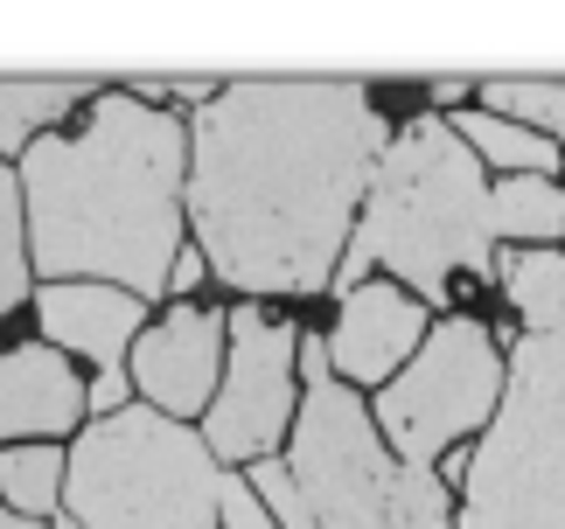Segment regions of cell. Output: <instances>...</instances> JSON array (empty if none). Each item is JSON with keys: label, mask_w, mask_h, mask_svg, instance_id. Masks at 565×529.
<instances>
[{"label": "cell", "mask_w": 565, "mask_h": 529, "mask_svg": "<svg viewBox=\"0 0 565 529\" xmlns=\"http://www.w3.org/2000/svg\"><path fill=\"white\" fill-rule=\"evenodd\" d=\"M35 314H42V335H50V348H71V356H92V363H105V369H119L126 342H140L147 300L119 293V285L71 279V285H42V293H35Z\"/></svg>", "instance_id": "obj_12"}, {"label": "cell", "mask_w": 565, "mask_h": 529, "mask_svg": "<svg viewBox=\"0 0 565 529\" xmlns=\"http://www.w3.org/2000/svg\"><path fill=\"white\" fill-rule=\"evenodd\" d=\"M71 522L84 529H216L224 522V467L210 460L203 432L154 404L98 418L71 446Z\"/></svg>", "instance_id": "obj_4"}, {"label": "cell", "mask_w": 565, "mask_h": 529, "mask_svg": "<svg viewBox=\"0 0 565 529\" xmlns=\"http://www.w3.org/2000/svg\"><path fill=\"white\" fill-rule=\"evenodd\" d=\"M50 529H84V522H71V516H63V522H50Z\"/></svg>", "instance_id": "obj_26"}, {"label": "cell", "mask_w": 565, "mask_h": 529, "mask_svg": "<svg viewBox=\"0 0 565 529\" xmlns=\"http://www.w3.org/2000/svg\"><path fill=\"white\" fill-rule=\"evenodd\" d=\"M252 488H258V501L273 509V522H279V529H321V516L308 509V495L294 488L287 460H258V467H252Z\"/></svg>", "instance_id": "obj_20"}, {"label": "cell", "mask_w": 565, "mask_h": 529, "mask_svg": "<svg viewBox=\"0 0 565 529\" xmlns=\"http://www.w3.org/2000/svg\"><path fill=\"white\" fill-rule=\"evenodd\" d=\"M391 126L356 77H237L189 126V216L231 293L335 285Z\"/></svg>", "instance_id": "obj_1"}, {"label": "cell", "mask_w": 565, "mask_h": 529, "mask_svg": "<svg viewBox=\"0 0 565 529\" xmlns=\"http://www.w3.org/2000/svg\"><path fill=\"white\" fill-rule=\"evenodd\" d=\"M461 488V529H565V327L510 348L503 411Z\"/></svg>", "instance_id": "obj_6"}, {"label": "cell", "mask_w": 565, "mask_h": 529, "mask_svg": "<svg viewBox=\"0 0 565 529\" xmlns=\"http://www.w3.org/2000/svg\"><path fill=\"white\" fill-rule=\"evenodd\" d=\"M489 224H495V237L552 245V237H565V188L537 182V174H503L489 188Z\"/></svg>", "instance_id": "obj_14"}, {"label": "cell", "mask_w": 565, "mask_h": 529, "mask_svg": "<svg viewBox=\"0 0 565 529\" xmlns=\"http://www.w3.org/2000/svg\"><path fill=\"white\" fill-rule=\"evenodd\" d=\"M29 300V251H21V203H14V168H0V314Z\"/></svg>", "instance_id": "obj_19"}, {"label": "cell", "mask_w": 565, "mask_h": 529, "mask_svg": "<svg viewBox=\"0 0 565 529\" xmlns=\"http://www.w3.org/2000/svg\"><path fill=\"white\" fill-rule=\"evenodd\" d=\"M231 348H224V384H216V404L203 411V446L216 467H237V460H273L279 439H294V363L300 342L287 321L258 314V306H237L224 314Z\"/></svg>", "instance_id": "obj_8"}, {"label": "cell", "mask_w": 565, "mask_h": 529, "mask_svg": "<svg viewBox=\"0 0 565 529\" xmlns=\"http://www.w3.org/2000/svg\"><path fill=\"white\" fill-rule=\"evenodd\" d=\"M203 272H210V258H203V251H182V258H175V279H168V285H175V293H189Z\"/></svg>", "instance_id": "obj_24"}, {"label": "cell", "mask_w": 565, "mask_h": 529, "mask_svg": "<svg viewBox=\"0 0 565 529\" xmlns=\"http://www.w3.org/2000/svg\"><path fill=\"white\" fill-rule=\"evenodd\" d=\"M489 258H495V224H489V182L475 147L433 112L391 132L371 195H363V224L342 251L335 293L350 300L384 264L419 306H440L454 293V272L482 279Z\"/></svg>", "instance_id": "obj_3"}, {"label": "cell", "mask_w": 565, "mask_h": 529, "mask_svg": "<svg viewBox=\"0 0 565 529\" xmlns=\"http://www.w3.org/2000/svg\"><path fill=\"white\" fill-rule=\"evenodd\" d=\"M224 529H279L273 509L258 501V488H252V481H237V474H224Z\"/></svg>", "instance_id": "obj_21"}, {"label": "cell", "mask_w": 565, "mask_h": 529, "mask_svg": "<svg viewBox=\"0 0 565 529\" xmlns=\"http://www.w3.org/2000/svg\"><path fill=\"white\" fill-rule=\"evenodd\" d=\"M84 98H98V77H8L0 84V153L29 147L35 126L63 119Z\"/></svg>", "instance_id": "obj_13"}, {"label": "cell", "mask_w": 565, "mask_h": 529, "mask_svg": "<svg viewBox=\"0 0 565 529\" xmlns=\"http://www.w3.org/2000/svg\"><path fill=\"white\" fill-rule=\"evenodd\" d=\"M482 98H489L482 112L545 132V140L565 153V77H489Z\"/></svg>", "instance_id": "obj_17"}, {"label": "cell", "mask_w": 565, "mask_h": 529, "mask_svg": "<svg viewBox=\"0 0 565 529\" xmlns=\"http://www.w3.org/2000/svg\"><path fill=\"white\" fill-rule=\"evenodd\" d=\"M63 495V453L56 446H8L0 453V501L21 522H42Z\"/></svg>", "instance_id": "obj_18"}, {"label": "cell", "mask_w": 565, "mask_h": 529, "mask_svg": "<svg viewBox=\"0 0 565 529\" xmlns=\"http://www.w3.org/2000/svg\"><path fill=\"white\" fill-rule=\"evenodd\" d=\"M224 348H231V327L224 314L210 306H175L161 327H147L134 342V384L147 390V404L161 418H189L216 404V384H224Z\"/></svg>", "instance_id": "obj_9"}, {"label": "cell", "mask_w": 565, "mask_h": 529, "mask_svg": "<svg viewBox=\"0 0 565 529\" xmlns=\"http://www.w3.org/2000/svg\"><path fill=\"white\" fill-rule=\"evenodd\" d=\"M433 335L426 327V306L405 293V285H356L350 300H342V314H335V335H329V363H335V377H350L356 384H391L398 369L419 356V342Z\"/></svg>", "instance_id": "obj_10"}, {"label": "cell", "mask_w": 565, "mask_h": 529, "mask_svg": "<svg viewBox=\"0 0 565 529\" xmlns=\"http://www.w3.org/2000/svg\"><path fill=\"white\" fill-rule=\"evenodd\" d=\"M92 390L71 377V363L56 356L50 342H21L0 356V439H42L50 446L56 432H71Z\"/></svg>", "instance_id": "obj_11"}, {"label": "cell", "mask_w": 565, "mask_h": 529, "mask_svg": "<svg viewBox=\"0 0 565 529\" xmlns=\"http://www.w3.org/2000/svg\"><path fill=\"white\" fill-rule=\"evenodd\" d=\"M182 119L134 91L92 98L77 140H35L21 153L35 272H50V285H119L134 300L168 293L182 258Z\"/></svg>", "instance_id": "obj_2"}, {"label": "cell", "mask_w": 565, "mask_h": 529, "mask_svg": "<svg viewBox=\"0 0 565 529\" xmlns=\"http://www.w3.org/2000/svg\"><path fill=\"white\" fill-rule=\"evenodd\" d=\"M503 377L510 356L495 348V335L475 314L433 321V335L419 342V356L405 363V377H391L377 390V432L384 446L405 460V467H426L440 460L461 432L495 425L503 411Z\"/></svg>", "instance_id": "obj_7"}, {"label": "cell", "mask_w": 565, "mask_h": 529, "mask_svg": "<svg viewBox=\"0 0 565 529\" xmlns=\"http://www.w3.org/2000/svg\"><path fill=\"white\" fill-rule=\"evenodd\" d=\"M503 293H510L516 314L531 321V335H558L565 327V251H545V245L510 251L503 258Z\"/></svg>", "instance_id": "obj_16"}, {"label": "cell", "mask_w": 565, "mask_h": 529, "mask_svg": "<svg viewBox=\"0 0 565 529\" xmlns=\"http://www.w3.org/2000/svg\"><path fill=\"white\" fill-rule=\"evenodd\" d=\"M454 132L475 147V161H495L503 174H537V182H552L558 161H565L545 132L510 126V119H495V112H461V119H454Z\"/></svg>", "instance_id": "obj_15"}, {"label": "cell", "mask_w": 565, "mask_h": 529, "mask_svg": "<svg viewBox=\"0 0 565 529\" xmlns=\"http://www.w3.org/2000/svg\"><path fill=\"white\" fill-rule=\"evenodd\" d=\"M294 488L321 529H454L440 467H405L350 384H315L294 418Z\"/></svg>", "instance_id": "obj_5"}, {"label": "cell", "mask_w": 565, "mask_h": 529, "mask_svg": "<svg viewBox=\"0 0 565 529\" xmlns=\"http://www.w3.org/2000/svg\"><path fill=\"white\" fill-rule=\"evenodd\" d=\"M92 411H105V418L126 411V369H105V377L92 384Z\"/></svg>", "instance_id": "obj_22"}, {"label": "cell", "mask_w": 565, "mask_h": 529, "mask_svg": "<svg viewBox=\"0 0 565 529\" xmlns=\"http://www.w3.org/2000/svg\"><path fill=\"white\" fill-rule=\"evenodd\" d=\"M0 529H42V522H21V516L8 509V501H0Z\"/></svg>", "instance_id": "obj_25"}, {"label": "cell", "mask_w": 565, "mask_h": 529, "mask_svg": "<svg viewBox=\"0 0 565 529\" xmlns=\"http://www.w3.org/2000/svg\"><path fill=\"white\" fill-rule=\"evenodd\" d=\"M300 377H308V390H315V384H335V363H329V342H300Z\"/></svg>", "instance_id": "obj_23"}]
</instances>
